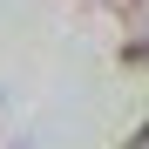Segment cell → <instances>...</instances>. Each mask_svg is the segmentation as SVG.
<instances>
[{"label": "cell", "mask_w": 149, "mask_h": 149, "mask_svg": "<svg viewBox=\"0 0 149 149\" xmlns=\"http://www.w3.org/2000/svg\"><path fill=\"white\" fill-rule=\"evenodd\" d=\"M122 68H149V34H136V41H122Z\"/></svg>", "instance_id": "obj_1"}, {"label": "cell", "mask_w": 149, "mask_h": 149, "mask_svg": "<svg viewBox=\"0 0 149 149\" xmlns=\"http://www.w3.org/2000/svg\"><path fill=\"white\" fill-rule=\"evenodd\" d=\"M122 7H142V0H122Z\"/></svg>", "instance_id": "obj_3"}, {"label": "cell", "mask_w": 149, "mask_h": 149, "mask_svg": "<svg viewBox=\"0 0 149 149\" xmlns=\"http://www.w3.org/2000/svg\"><path fill=\"white\" fill-rule=\"evenodd\" d=\"M7 149H27V142H7Z\"/></svg>", "instance_id": "obj_4"}, {"label": "cell", "mask_w": 149, "mask_h": 149, "mask_svg": "<svg viewBox=\"0 0 149 149\" xmlns=\"http://www.w3.org/2000/svg\"><path fill=\"white\" fill-rule=\"evenodd\" d=\"M122 149H149V115L136 122V129H129V136H122Z\"/></svg>", "instance_id": "obj_2"}]
</instances>
